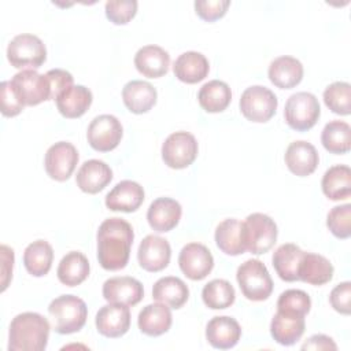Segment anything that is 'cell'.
<instances>
[{"instance_id":"6da1fadb","label":"cell","mask_w":351,"mask_h":351,"mask_svg":"<svg viewBox=\"0 0 351 351\" xmlns=\"http://www.w3.org/2000/svg\"><path fill=\"white\" fill-rule=\"evenodd\" d=\"M97 259L106 270H121L128 265L134 233L132 225L118 217L104 219L97 229Z\"/></svg>"},{"instance_id":"7a4b0ae2","label":"cell","mask_w":351,"mask_h":351,"mask_svg":"<svg viewBox=\"0 0 351 351\" xmlns=\"http://www.w3.org/2000/svg\"><path fill=\"white\" fill-rule=\"evenodd\" d=\"M49 322L38 313L26 311L15 315L8 330L10 351H43L49 337Z\"/></svg>"},{"instance_id":"3957f363","label":"cell","mask_w":351,"mask_h":351,"mask_svg":"<svg viewBox=\"0 0 351 351\" xmlns=\"http://www.w3.org/2000/svg\"><path fill=\"white\" fill-rule=\"evenodd\" d=\"M48 313L53 330L60 335H70L81 330L85 325L88 307L78 296L60 295L49 303Z\"/></svg>"},{"instance_id":"277c9868","label":"cell","mask_w":351,"mask_h":351,"mask_svg":"<svg viewBox=\"0 0 351 351\" xmlns=\"http://www.w3.org/2000/svg\"><path fill=\"white\" fill-rule=\"evenodd\" d=\"M236 278L241 293L252 302L266 300L273 292V280L259 259H247L237 267Z\"/></svg>"},{"instance_id":"5b68a950","label":"cell","mask_w":351,"mask_h":351,"mask_svg":"<svg viewBox=\"0 0 351 351\" xmlns=\"http://www.w3.org/2000/svg\"><path fill=\"white\" fill-rule=\"evenodd\" d=\"M277 225L266 214L252 213L243 222V241L245 251L254 255L267 252L277 240Z\"/></svg>"},{"instance_id":"8992f818","label":"cell","mask_w":351,"mask_h":351,"mask_svg":"<svg viewBox=\"0 0 351 351\" xmlns=\"http://www.w3.org/2000/svg\"><path fill=\"white\" fill-rule=\"evenodd\" d=\"M7 59L15 69H38L47 59V48L40 37L22 33L15 36L7 47Z\"/></svg>"},{"instance_id":"52a82bcc","label":"cell","mask_w":351,"mask_h":351,"mask_svg":"<svg viewBox=\"0 0 351 351\" xmlns=\"http://www.w3.org/2000/svg\"><path fill=\"white\" fill-rule=\"evenodd\" d=\"M321 114L318 99L310 92H296L291 95L284 107L287 125L298 132L311 129Z\"/></svg>"},{"instance_id":"ba28073f","label":"cell","mask_w":351,"mask_h":351,"mask_svg":"<svg viewBox=\"0 0 351 351\" xmlns=\"http://www.w3.org/2000/svg\"><path fill=\"white\" fill-rule=\"evenodd\" d=\"M10 85L23 106H37L51 100L49 81L45 74H40L36 70L27 69L16 73L10 80Z\"/></svg>"},{"instance_id":"9c48e42d","label":"cell","mask_w":351,"mask_h":351,"mask_svg":"<svg viewBox=\"0 0 351 351\" xmlns=\"http://www.w3.org/2000/svg\"><path fill=\"white\" fill-rule=\"evenodd\" d=\"M277 96L266 86L252 85L240 97V111L251 122H267L277 110Z\"/></svg>"},{"instance_id":"30bf717a","label":"cell","mask_w":351,"mask_h":351,"mask_svg":"<svg viewBox=\"0 0 351 351\" xmlns=\"http://www.w3.org/2000/svg\"><path fill=\"white\" fill-rule=\"evenodd\" d=\"M199 145L193 134L174 132L162 144V159L171 169H185L197 156Z\"/></svg>"},{"instance_id":"8fae6325","label":"cell","mask_w":351,"mask_h":351,"mask_svg":"<svg viewBox=\"0 0 351 351\" xmlns=\"http://www.w3.org/2000/svg\"><path fill=\"white\" fill-rule=\"evenodd\" d=\"M123 134L119 119L111 114L95 117L86 132L89 145L99 152H108L118 147Z\"/></svg>"},{"instance_id":"7c38bea8","label":"cell","mask_w":351,"mask_h":351,"mask_svg":"<svg viewBox=\"0 0 351 351\" xmlns=\"http://www.w3.org/2000/svg\"><path fill=\"white\" fill-rule=\"evenodd\" d=\"M78 151L69 141H58L51 145L44 158L47 174L56 181H66L78 163Z\"/></svg>"},{"instance_id":"4fadbf2b","label":"cell","mask_w":351,"mask_h":351,"mask_svg":"<svg viewBox=\"0 0 351 351\" xmlns=\"http://www.w3.org/2000/svg\"><path fill=\"white\" fill-rule=\"evenodd\" d=\"M181 271L193 281L206 278L214 267V258L210 250L200 243H188L178 255Z\"/></svg>"},{"instance_id":"5bb4252c","label":"cell","mask_w":351,"mask_h":351,"mask_svg":"<svg viewBox=\"0 0 351 351\" xmlns=\"http://www.w3.org/2000/svg\"><path fill=\"white\" fill-rule=\"evenodd\" d=\"M171 256V248L166 239L156 236V234H148L145 236L137 251V259L140 266L151 273H156L167 267Z\"/></svg>"},{"instance_id":"9a60e30c","label":"cell","mask_w":351,"mask_h":351,"mask_svg":"<svg viewBox=\"0 0 351 351\" xmlns=\"http://www.w3.org/2000/svg\"><path fill=\"white\" fill-rule=\"evenodd\" d=\"M95 324L97 332L106 337H121L130 328V310L126 304L108 303L96 314Z\"/></svg>"},{"instance_id":"2e32d148","label":"cell","mask_w":351,"mask_h":351,"mask_svg":"<svg viewBox=\"0 0 351 351\" xmlns=\"http://www.w3.org/2000/svg\"><path fill=\"white\" fill-rule=\"evenodd\" d=\"M103 298L108 303L136 306L144 296L143 284L129 276L111 277L103 284Z\"/></svg>"},{"instance_id":"e0dca14e","label":"cell","mask_w":351,"mask_h":351,"mask_svg":"<svg viewBox=\"0 0 351 351\" xmlns=\"http://www.w3.org/2000/svg\"><path fill=\"white\" fill-rule=\"evenodd\" d=\"M284 160L291 173L299 177L310 176L318 166L319 156L315 147L304 140L293 141L288 145Z\"/></svg>"},{"instance_id":"ac0fdd59","label":"cell","mask_w":351,"mask_h":351,"mask_svg":"<svg viewBox=\"0 0 351 351\" xmlns=\"http://www.w3.org/2000/svg\"><path fill=\"white\" fill-rule=\"evenodd\" d=\"M144 202L143 186L132 180L118 182L106 196V206L112 211L133 213Z\"/></svg>"},{"instance_id":"d6986e66","label":"cell","mask_w":351,"mask_h":351,"mask_svg":"<svg viewBox=\"0 0 351 351\" xmlns=\"http://www.w3.org/2000/svg\"><path fill=\"white\" fill-rule=\"evenodd\" d=\"M112 180L111 167L99 159H89L81 165L77 171L75 182L85 193H97L103 191Z\"/></svg>"},{"instance_id":"ffe728a7","label":"cell","mask_w":351,"mask_h":351,"mask_svg":"<svg viewBox=\"0 0 351 351\" xmlns=\"http://www.w3.org/2000/svg\"><path fill=\"white\" fill-rule=\"evenodd\" d=\"M241 337V328L239 322L228 315H218L208 321L206 326L207 341L218 350H228L234 347Z\"/></svg>"},{"instance_id":"44dd1931","label":"cell","mask_w":351,"mask_h":351,"mask_svg":"<svg viewBox=\"0 0 351 351\" xmlns=\"http://www.w3.org/2000/svg\"><path fill=\"white\" fill-rule=\"evenodd\" d=\"M182 214L181 204L171 197L155 199L147 211V221L149 226L159 232H169L177 226Z\"/></svg>"},{"instance_id":"7402d4cb","label":"cell","mask_w":351,"mask_h":351,"mask_svg":"<svg viewBox=\"0 0 351 351\" xmlns=\"http://www.w3.org/2000/svg\"><path fill=\"white\" fill-rule=\"evenodd\" d=\"M304 315L278 311L270 322V335L281 346L295 344L304 333Z\"/></svg>"},{"instance_id":"603a6c76","label":"cell","mask_w":351,"mask_h":351,"mask_svg":"<svg viewBox=\"0 0 351 351\" xmlns=\"http://www.w3.org/2000/svg\"><path fill=\"white\" fill-rule=\"evenodd\" d=\"M134 66L144 77L159 78L169 71L170 55L159 45H144L134 55Z\"/></svg>"},{"instance_id":"cb8c5ba5","label":"cell","mask_w":351,"mask_h":351,"mask_svg":"<svg viewBox=\"0 0 351 351\" xmlns=\"http://www.w3.org/2000/svg\"><path fill=\"white\" fill-rule=\"evenodd\" d=\"M156 89L147 81L132 80L122 89V100L126 108L133 114H144L156 103Z\"/></svg>"},{"instance_id":"d4e9b609","label":"cell","mask_w":351,"mask_h":351,"mask_svg":"<svg viewBox=\"0 0 351 351\" xmlns=\"http://www.w3.org/2000/svg\"><path fill=\"white\" fill-rule=\"evenodd\" d=\"M269 80L277 88L291 89L296 86L303 78V64L299 59L282 55L271 60L267 70Z\"/></svg>"},{"instance_id":"484cf974","label":"cell","mask_w":351,"mask_h":351,"mask_svg":"<svg viewBox=\"0 0 351 351\" xmlns=\"http://www.w3.org/2000/svg\"><path fill=\"white\" fill-rule=\"evenodd\" d=\"M173 322L171 311L167 304L162 302L151 303L143 307L138 313V329L147 336H160L166 333Z\"/></svg>"},{"instance_id":"4316f807","label":"cell","mask_w":351,"mask_h":351,"mask_svg":"<svg viewBox=\"0 0 351 351\" xmlns=\"http://www.w3.org/2000/svg\"><path fill=\"white\" fill-rule=\"evenodd\" d=\"M333 277V266L324 255L303 252L298 269V278L311 285H324Z\"/></svg>"},{"instance_id":"83f0119b","label":"cell","mask_w":351,"mask_h":351,"mask_svg":"<svg viewBox=\"0 0 351 351\" xmlns=\"http://www.w3.org/2000/svg\"><path fill=\"white\" fill-rule=\"evenodd\" d=\"M210 64L207 58L196 51H188L181 53L174 64L173 71L174 75L186 84H196L204 80L208 74Z\"/></svg>"},{"instance_id":"f1b7e54d","label":"cell","mask_w":351,"mask_h":351,"mask_svg":"<svg viewBox=\"0 0 351 351\" xmlns=\"http://www.w3.org/2000/svg\"><path fill=\"white\" fill-rule=\"evenodd\" d=\"M93 100L92 92L84 85H73L56 97V107L66 118H78L84 115Z\"/></svg>"},{"instance_id":"f546056e","label":"cell","mask_w":351,"mask_h":351,"mask_svg":"<svg viewBox=\"0 0 351 351\" xmlns=\"http://www.w3.org/2000/svg\"><path fill=\"white\" fill-rule=\"evenodd\" d=\"M152 298L154 300L162 302L171 308H180L186 303L189 298V289L181 278L166 276L154 284Z\"/></svg>"},{"instance_id":"4dcf8cb0","label":"cell","mask_w":351,"mask_h":351,"mask_svg":"<svg viewBox=\"0 0 351 351\" xmlns=\"http://www.w3.org/2000/svg\"><path fill=\"white\" fill-rule=\"evenodd\" d=\"M89 270L90 266L88 258L80 251H70L60 259L56 274L62 284L75 287L86 280Z\"/></svg>"},{"instance_id":"1f68e13d","label":"cell","mask_w":351,"mask_h":351,"mask_svg":"<svg viewBox=\"0 0 351 351\" xmlns=\"http://www.w3.org/2000/svg\"><path fill=\"white\" fill-rule=\"evenodd\" d=\"M215 243L226 255H240L245 251L243 241V222L236 218H226L215 229Z\"/></svg>"},{"instance_id":"d6a6232c","label":"cell","mask_w":351,"mask_h":351,"mask_svg":"<svg viewBox=\"0 0 351 351\" xmlns=\"http://www.w3.org/2000/svg\"><path fill=\"white\" fill-rule=\"evenodd\" d=\"M324 195L330 200H343L351 195V170L347 165L329 167L321 181Z\"/></svg>"},{"instance_id":"836d02e7","label":"cell","mask_w":351,"mask_h":351,"mask_svg":"<svg viewBox=\"0 0 351 351\" xmlns=\"http://www.w3.org/2000/svg\"><path fill=\"white\" fill-rule=\"evenodd\" d=\"M303 250L292 243H285L280 245L273 254V267L278 277L284 281L292 282L298 281V269L300 259L303 256Z\"/></svg>"},{"instance_id":"e575fe53","label":"cell","mask_w":351,"mask_h":351,"mask_svg":"<svg viewBox=\"0 0 351 351\" xmlns=\"http://www.w3.org/2000/svg\"><path fill=\"white\" fill-rule=\"evenodd\" d=\"M197 100L204 111L221 112L230 104L232 90L226 82L211 80L202 85L197 93Z\"/></svg>"},{"instance_id":"d590c367","label":"cell","mask_w":351,"mask_h":351,"mask_svg":"<svg viewBox=\"0 0 351 351\" xmlns=\"http://www.w3.org/2000/svg\"><path fill=\"white\" fill-rule=\"evenodd\" d=\"M53 250L45 240H36L30 243L23 252V265L29 274L34 277L45 276L52 266Z\"/></svg>"},{"instance_id":"8d00e7d4","label":"cell","mask_w":351,"mask_h":351,"mask_svg":"<svg viewBox=\"0 0 351 351\" xmlns=\"http://www.w3.org/2000/svg\"><path fill=\"white\" fill-rule=\"evenodd\" d=\"M324 148L332 154H346L351 148V128L344 121L328 122L321 133Z\"/></svg>"},{"instance_id":"74e56055","label":"cell","mask_w":351,"mask_h":351,"mask_svg":"<svg viewBox=\"0 0 351 351\" xmlns=\"http://www.w3.org/2000/svg\"><path fill=\"white\" fill-rule=\"evenodd\" d=\"M234 288L233 285L223 280L215 278L207 282L202 291V299L208 308L223 310L230 307L234 303Z\"/></svg>"},{"instance_id":"f35d334b","label":"cell","mask_w":351,"mask_h":351,"mask_svg":"<svg viewBox=\"0 0 351 351\" xmlns=\"http://www.w3.org/2000/svg\"><path fill=\"white\" fill-rule=\"evenodd\" d=\"M324 101L326 107L339 115L351 112V85L344 81H336L324 90Z\"/></svg>"},{"instance_id":"ab89813d","label":"cell","mask_w":351,"mask_h":351,"mask_svg":"<svg viewBox=\"0 0 351 351\" xmlns=\"http://www.w3.org/2000/svg\"><path fill=\"white\" fill-rule=\"evenodd\" d=\"M311 299L307 292L302 289H287L277 300V310L291 314L306 315L310 311Z\"/></svg>"},{"instance_id":"60d3db41","label":"cell","mask_w":351,"mask_h":351,"mask_svg":"<svg viewBox=\"0 0 351 351\" xmlns=\"http://www.w3.org/2000/svg\"><path fill=\"white\" fill-rule=\"evenodd\" d=\"M326 225L337 239H348L351 236V204L335 206L328 213Z\"/></svg>"},{"instance_id":"b9f144b4","label":"cell","mask_w":351,"mask_h":351,"mask_svg":"<svg viewBox=\"0 0 351 351\" xmlns=\"http://www.w3.org/2000/svg\"><path fill=\"white\" fill-rule=\"evenodd\" d=\"M136 0H108L106 3V16L115 25L128 23L137 12Z\"/></svg>"},{"instance_id":"7bdbcfd3","label":"cell","mask_w":351,"mask_h":351,"mask_svg":"<svg viewBox=\"0 0 351 351\" xmlns=\"http://www.w3.org/2000/svg\"><path fill=\"white\" fill-rule=\"evenodd\" d=\"M230 5L229 0H196L195 11L206 22L222 18Z\"/></svg>"},{"instance_id":"ee69618b","label":"cell","mask_w":351,"mask_h":351,"mask_svg":"<svg viewBox=\"0 0 351 351\" xmlns=\"http://www.w3.org/2000/svg\"><path fill=\"white\" fill-rule=\"evenodd\" d=\"M330 306L340 314L348 315L351 311V282L344 281L337 284L329 295Z\"/></svg>"},{"instance_id":"f6af8a7d","label":"cell","mask_w":351,"mask_h":351,"mask_svg":"<svg viewBox=\"0 0 351 351\" xmlns=\"http://www.w3.org/2000/svg\"><path fill=\"white\" fill-rule=\"evenodd\" d=\"M48 81H49V88H51V100H56V97L63 93L66 89L73 86L74 78L73 75L63 70V69H52L45 73Z\"/></svg>"},{"instance_id":"bcb514c9","label":"cell","mask_w":351,"mask_h":351,"mask_svg":"<svg viewBox=\"0 0 351 351\" xmlns=\"http://www.w3.org/2000/svg\"><path fill=\"white\" fill-rule=\"evenodd\" d=\"M0 103H1V114L4 117H15L21 114L25 107L12 92L10 81H3L0 84Z\"/></svg>"},{"instance_id":"7dc6e473","label":"cell","mask_w":351,"mask_h":351,"mask_svg":"<svg viewBox=\"0 0 351 351\" xmlns=\"http://www.w3.org/2000/svg\"><path fill=\"white\" fill-rule=\"evenodd\" d=\"M1 291H5L8 287V282L12 277V266H14V251L12 248L7 247L5 244L1 245Z\"/></svg>"},{"instance_id":"c3c4849f","label":"cell","mask_w":351,"mask_h":351,"mask_svg":"<svg viewBox=\"0 0 351 351\" xmlns=\"http://www.w3.org/2000/svg\"><path fill=\"white\" fill-rule=\"evenodd\" d=\"M302 350H337L336 343L326 335H313L303 343Z\"/></svg>"}]
</instances>
